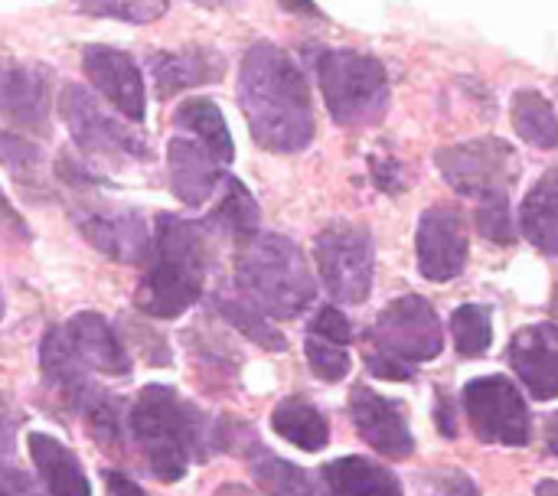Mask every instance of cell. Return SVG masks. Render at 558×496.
<instances>
[{
  "mask_svg": "<svg viewBox=\"0 0 558 496\" xmlns=\"http://www.w3.org/2000/svg\"><path fill=\"white\" fill-rule=\"evenodd\" d=\"M415 252H418V271L428 281L445 285L458 278L468 265V229L461 213L451 206L425 209L415 235Z\"/></svg>",
  "mask_w": 558,
  "mask_h": 496,
  "instance_id": "obj_14",
  "label": "cell"
},
{
  "mask_svg": "<svg viewBox=\"0 0 558 496\" xmlns=\"http://www.w3.org/2000/svg\"><path fill=\"white\" fill-rule=\"evenodd\" d=\"M288 13H301V16H320L314 0H278Z\"/></svg>",
  "mask_w": 558,
  "mask_h": 496,
  "instance_id": "obj_42",
  "label": "cell"
},
{
  "mask_svg": "<svg viewBox=\"0 0 558 496\" xmlns=\"http://www.w3.org/2000/svg\"><path fill=\"white\" fill-rule=\"evenodd\" d=\"M206 229H222L226 235H232L239 245L248 242L252 235H258L262 226V209L255 203V196L248 193V186L235 177L222 180V199L213 206V213L203 219Z\"/></svg>",
  "mask_w": 558,
  "mask_h": 496,
  "instance_id": "obj_26",
  "label": "cell"
},
{
  "mask_svg": "<svg viewBox=\"0 0 558 496\" xmlns=\"http://www.w3.org/2000/svg\"><path fill=\"white\" fill-rule=\"evenodd\" d=\"M271 428L294 448L301 451H324L330 441V425L324 419V412L317 406H311L301 396L281 399L271 412Z\"/></svg>",
  "mask_w": 558,
  "mask_h": 496,
  "instance_id": "obj_25",
  "label": "cell"
},
{
  "mask_svg": "<svg viewBox=\"0 0 558 496\" xmlns=\"http://www.w3.org/2000/svg\"><path fill=\"white\" fill-rule=\"evenodd\" d=\"M75 229L85 235V242L101 252L111 262L121 265H141L150 255V229L141 213L124 206H101L88 203L75 209Z\"/></svg>",
  "mask_w": 558,
  "mask_h": 496,
  "instance_id": "obj_12",
  "label": "cell"
},
{
  "mask_svg": "<svg viewBox=\"0 0 558 496\" xmlns=\"http://www.w3.org/2000/svg\"><path fill=\"white\" fill-rule=\"evenodd\" d=\"M235 285L242 288V298H248L262 314L275 320L301 317L317 298L304 252L278 232H258L239 245Z\"/></svg>",
  "mask_w": 558,
  "mask_h": 496,
  "instance_id": "obj_4",
  "label": "cell"
},
{
  "mask_svg": "<svg viewBox=\"0 0 558 496\" xmlns=\"http://www.w3.org/2000/svg\"><path fill=\"white\" fill-rule=\"evenodd\" d=\"M304 353H307V363H311V370H314L317 379H324V383L347 379V373H350V353H347V347L330 343V340L311 334L307 343H304Z\"/></svg>",
  "mask_w": 558,
  "mask_h": 496,
  "instance_id": "obj_34",
  "label": "cell"
},
{
  "mask_svg": "<svg viewBox=\"0 0 558 496\" xmlns=\"http://www.w3.org/2000/svg\"><path fill=\"white\" fill-rule=\"evenodd\" d=\"M0 164L23 183V186H36L39 173H43V150L10 131H0Z\"/></svg>",
  "mask_w": 558,
  "mask_h": 496,
  "instance_id": "obj_32",
  "label": "cell"
},
{
  "mask_svg": "<svg viewBox=\"0 0 558 496\" xmlns=\"http://www.w3.org/2000/svg\"><path fill=\"white\" fill-rule=\"evenodd\" d=\"M438 399H441V406H438V425H441V435H445V438H454V435H458V425H454V419H451V415H454V406H451V399H448L445 392H441Z\"/></svg>",
  "mask_w": 558,
  "mask_h": 496,
  "instance_id": "obj_41",
  "label": "cell"
},
{
  "mask_svg": "<svg viewBox=\"0 0 558 496\" xmlns=\"http://www.w3.org/2000/svg\"><path fill=\"white\" fill-rule=\"evenodd\" d=\"M320 474H324L330 496H405L399 477L389 468H383L369 458H360V455L337 458V461L324 464Z\"/></svg>",
  "mask_w": 558,
  "mask_h": 496,
  "instance_id": "obj_22",
  "label": "cell"
},
{
  "mask_svg": "<svg viewBox=\"0 0 558 496\" xmlns=\"http://www.w3.org/2000/svg\"><path fill=\"white\" fill-rule=\"evenodd\" d=\"M477 229L484 239L497 245H513L517 242V226L510 213V196L507 193H490L477 206Z\"/></svg>",
  "mask_w": 558,
  "mask_h": 496,
  "instance_id": "obj_33",
  "label": "cell"
},
{
  "mask_svg": "<svg viewBox=\"0 0 558 496\" xmlns=\"http://www.w3.org/2000/svg\"><path fill=\"white\" fill-rule=\"evenodd\" d=\"M520 226L543 255H558V167L543 173L526 193Z\"/></svg>",
  "mask_w": 558,
  "mask_h": 496,
  "instance_id": "obj_24",
  "label": "cell"
},
{
  "mask_svg": "<svg viewBox=\"0 0 558 496\" xmlns=\"http://www.w3.org/2000/svg\"><path fill=\"white\" fill-rule=\"evenodd\" d=\"M314 258L317 271L324 278V288L333 301L343 304H363L373 291V271H376V252L373 235L366 226L356 222H330L314 239Z\"/></svg>",
  "mask_w": 558,
  "mask_h": 496,
  "instance_id": "obj_7",
  "label": "cell"
},
{
  "mask_svg": "<svg viewBox=\"0 0 558 496\" xmlns=\"http://www.w3.org/2000/svg\"><path fill=\"white\" fill-rule=\"evenodd\" d=\"M350 415H353V425H356L360 438L373 451H379L386 458H409L415 451V438H412L405 412L399 409V402L379 396L376 389L353 386Z\"/></svg>",
  "mask_w": 558,
  "mask_h": 496,
  "instance_id": "obj_15",
  "label": "cell"
},
{
  "mask_svg": "<svg viewBox=\"0 0 558 496\" xmlns=\"http://www.w3.org/2000/svg\"><path fill=\"white\" fill-rule=\"evenodd\" d=\"M216 496H255L248 487H242V484H222Z\"/></svg>",
  "mask_w": 558,
  "mask_h": 496,
  "instance_id": "obj_44",
  "label": "cell"
},
{
  "mask_svg": "<svg viewBox=\"0 0 558 496\" xmlns=\"http://www.w3.org/2000/svg\"><path fill=\"white\" fill-rule=\"evenodd\" d=\"M52 111V72L0 49V118L26 134H46Z\"/></svg>",
  "mask_w": 558,
  "mask_h": 496,
  "instance_id": "obj_11",
  "label": "cell"
},
{
  "mask_svg": "<svg viewBox=\"0 0 558 496\" xmlns=\"http://www.w3.org/2000/svg\"><path fill=\"white\" fill-rule=\"evenodd\" d=\"M209 265V229L203 222L160 213L150 235L147 268L134 294L137 311L154 320H173L186 314L203 298Z\"/></svg>",
  "mask_w": 558,
  "mask_h": 496,
  "instance_id": "obj_2",
  "label": "cell"
},
{
  "mask_svg": "<svg viewBox=\"0 0 558 496\" xmlns=\"http://www.w3.org/2000/svg\"><path fill=\"white\" fill-rule=\"evenodd\" d=\"M59 118L65 121L75 147L95 164H134L150 157L147 137L131 131V121L124 124L111 118L98 98L75 82L62 85L59 92Z\"/></svg>",
  "mask_w": 558,
  "mask_h": 496,
  "instance_id": "obj_6",
  "label": "cell"
},
{
  "mask_svg": "<svg viewBox=\"0 0 558 496\" xmlns=\"http://www.w3.org/2000/svg\"><path fill=\"white\" fill-rule=\"evenodd\" d=\"M432 496H481L477 484L461 471H441L432 477Z\"/></svg>",
  "mask_w": 558,
  "mask_h": 496,
  "instance_id": "obj_37",
  "label": "cell"
},
{
  "mask_svg": "<svg viewBox=\"0 0 558 496\" xmlns=\"http://www.w3.org/2000/svg\"><path fill=\"white\" fill-rule=\"evenodd\" d=\"M128 428L150 474L177 484L190 471V458L206 461L219 451L213 422L170 386H144L128 412Z\"/></svg>",
  "mask_w": 558,
  "mask_h": 496,
  "instance_id": "obj_3",
  "label": "cell"
},
{
  "mask_svg": "<svg viewBox=\"0 0 558 496\" xmlns=\"http://www.w3.org/2000/svg\"><path fill=\"white\" fill-rule=\"evenodd\" d=\"M252 474H255L258 487L268 496H324L320 487L311 481L307 471H301V468L275 458L265 448H255V455H252Z\"/></svg>",
  "mask_w": 558,
  "mask_h": 496,
  "instance_id": "obj_28",
  "label": "cell"
},
{
  "mask_svg": "<svg viewBox=\"0 0 558 496\" xmlns=\"http://www.w3.org/2000/svg\"><path fill=\"white\" fill-rule=\"evenodd\" d=\"M101 477H105L108 496H147L134 481H128V477L118 474V471H101Z\"/></svg>",
  "mask_w": 558,
  "mask_h": 496,
  "instance_id": "obj_40",
  "label": "cell"
},
{
  "mask_svg": "<svg viewBox=\"0 0 558 496\" xmlns=\"http://www.w3.org/2000/svg\"><path fill=\"white\" fill-rule=\"evenodd\" d=\"M507 356L533 399H558V324L523 327L513 337Z\"/></svg>",
  "mask_w": 558,
  "mask_h": 496,
  "instance_id": "obj_16",
  "label": "cell"
},
{
  "mask_svg": "<svg viewBox=\"0 0 558 496\" xmlns=\"http://www.w3.org/2000/svg\"><path fill=\"white\" fill-rule=\"evenodd\" d=\"M435 164L451 190L477 199L490 193H507L520 177V157L500 137H477L441 147L435 154Z\"/></svg>",
  "mask_w": 558,
  "mask_h": 496,
  "instance_id": "obj_8",
  "label": "cell"
},
{
  "mask_svg": "<svg viewBox=\"0 0 558 496\" xmlns=\"http://www.w3.org/2000/svg\"><path fill=\"white\" fill-rule=\"evenodd\" d=\"M366 370L376 376V379H392V383H409L415 379V366L389 356V353H379V350H369L366 353Z\"/></svg>",
  "mask_w": 558,
  "mask_h": 496,
  "instance_id": "obj_36",
  "label": "cell"
},
{
  "mask_svg": "<svg viewBox=\"0 0 558 496\" xmlns=\"http://www.w3.org/2000/svg\"><path fill=\"white\" fill-rule=\"evenodd\" d=\"M173 124L180 131H186L190 137H196L222 167L235 160V144H232V134H229V124L219 111V105L213 98H183L180 108L173 111Z\"/></svg>",
  "mask_w": 558,
  "mask_h": 496,
  "instance_id": "obj_23",
  "label": "cell"
},
{
  "mask_svg": "<svg viewBox=\"0 0 558 496\" xmlns=\"http://www.w3.org/2000/svg\"><path fill=\"white\" fill-rule=\"evenodd\" d=\"M226 75V56L213 46H183L150 56V78L160 98L213 85Z\"/></svg>",
  "mask_w": 558,
  "mask_h": 496,
  "instance_id": "obj_17",
  "label": "cell"
},
{
  "mask_svg": "<svg viewBox=\"0 0 558 496\" xmlns=\"http://www.w3.org/2000/svg\"><path fill=\"white\" fill-rule=\"evenodd\" d=\"M216 311L226 317V324H232L239 334H245L255 347L271 350V353H281L288 347L284 334L278 327H271L268 314H262L248 298H226V294H219L216 298Z\"/></svg>",
  "mask_w": 558,
  "mask_h": 496,
  "instance_id": "obj_29",
  "label": "cell"
},
{
  "mask_svg": "<svg viewBox=\"0 0 558 496\" xmlns=\"http://www.w3.org/2000/svg\"><path fill=\"white\" fill-rule=\"evenodd\" d=\"M199 7H209V10H216V7H222L226 0H196Z\"/></svg>",
  "mask_w": 558,
  "mask_h": 496,
  "instance_id": "obj_46",
  "label": "cell"
},
{
  "mask_svg": "<svg viewBox=\"0 0 558 496\" xmlns=\"http://www.w3.org/2000/svg\"><path fill=\"white\" fill-rule=\"evenodd\" d=\"M536 496H558V481H543L536 487Z\"/></svg>",
  "mask_w": 558,
  "mask_h": 496,
  "instance_id": "obj_45",
  "label": "cell"
},
{
  "mask_svg": "<svg viewBox=\"0 0 558 496\" xmlns=\"http://www.w3.org/2000/svg\"><path fill=\"white\" fill-rule=\"evenodd\" d=\"M0 317H3V301H0Z\"/></svg>",
  "mask_w": 558,
  "mask_h": 496,
  "instance_id": "obj_47",
  "label": "cell"
},
{
  "mask_svg": "<svg viewBox=\"0 0 558 496\" xmlns=\"http://www.w3.org/2000/svg\"><path fill=\"white\" fill-rule=\"evenodd\" d=\"M62 330H65L69 343H72V350L85 370H95L105 376H128L131 373V356H128L124 343L118 340L114 327L101 314L82 311Z\"/></svg>",
  "mask_w": 558,
  "mask_h": 496,
  "instance_id": "obj_19",
  "label": "cell"
},
{
  "mask_svg": "<svg viewBox=\"0 0 558 496\" xmlns=\"http://www.w3.org/2000/svg\"><path fill=\"white\" fill-rule=\"evenodd\" d=\"M170 10V0H78V13L108 16L121 23H154Z\"/></svg>",
  "mask_w": 558,
  "mask_h": 496,
  "instance_id": "obj_31",
  "label": "cell"
},
{
  "mask_svg": "<svg viewBox=\"0 0 558 496\" xmlns=\"http://www.w3.org/2000/svg\"><path fill=\"white\" fill-rule=\"evenodd\" d=\"M26 445H29L33 468L43 477L49 496H92V484H88L78 458L59 438L43 435V432H29Z\"/></svg>",
  "mask_w": 558,
  "mask_h": 496,
  "instance_id": "obj_20",
  "label": "cell"
},
{
  "mask_svg": "<svg viewBox=\"0 0 558 496\" xmlns=\"http://www.w3.org/2000/svg\"><path fill=\"white\" fill-rule=\"evenodd\" d=\"M369 350L389 353L409 366H418L425 360H435L445 347V334L438 324L435 307L422 294L396 298L369 327L366 334Z\"/></svg>",
  "mask_w": 558,
  "mask_h": 496,
  "instance_id": "obj_10",
  "label": "cell"
},
{
  "mask_svg": "<svg viewBox=\"0 0 558 496\" xmlns=\"http://www.w3.org/2000/svg\"><path fill=\"white\" fill-rule=\"evenodd\" d=\"M239 105L258 147L298 154L314 141V105L301 65L275 43H255L239 65Z\"/></svg>",
  "mask_w": 558,
  "mask_h": 496,
  "instance_id": "obj_1",
  "label": "cell"
},
{
  "mask_svg": "<svg viewBox=\"0 0 558 496\" xmlns=\"http://www.w3.org/2000/svg\"><path fill=\"white\" fill-rule=\"evenodd\" d=\"M82 69L92 88L128 121H144L147 111V92H144V75L137 62L111 46H85L82 49Z\"/></svg>",
  "mask_w": 558,
  "mask_h": 496,
  "instance_id": "obj_13",
  "label": "cell"
},
{
  "mask_svg": "<svg viewBox=\"0 0 558 496\" xmlns=\"http://www.w3.org/2000/svg\"><path fill=\"white\" fill-rule=\"evenodd\" d=\"M0 226L13 235V239H29V229H26V222H23V216L13 209V203L3 196V190H0Z\"/></svg>",
  "mask_w": 558,
  "mask_h": 496,
  "instance_id": "obj_39",
  "label": "cell"
},
{
  "mask_svg": "<svg viewBox=\"0 0 558 496\" xmlns=\"http://www.w3.org/2000/svg\"><path fill=\"white\" fill-rule=\"evenodd\" d=\"M317 82L330 118L343 128L376 124L389 108V75L376 56L327 49L317 59Z\"/></svg>",
  "mask_w": 558,
  "mask_h": 496,
  "instance_id": "obj_5",
  "label": "cell"
},
{
  "mask_svg": "<svg viewBox=\"0 0 558 496\" xmlns=\"http://www.w3.org/2000/svg\"><path fill=\"white\" fill-rule=\"evenodd\" d=\"M464 412L471 419V428L487 445L504 448H523L533 438V419L530 406L520 396V389L507 376H481L464 386Z\"/></svg>",
  "mask_w": 558,
  "mask_h": 496,
  "instance_id": "obj_9",
  "label": "cell"
},
{
  "mask_svg": "<svg viewBox=\"0 0 558 496\" xmlns=\"http://www.w3.org/2000/svg\"><path fill=\"white\" fill-rule=\"evenodd\" d=\"M311 334L324 337L330 343H340V347H347L353 340V327H350L347 314H340L337 307H320L317 317L311 320Z\"/></svg>",
  "mask_w": 558,
  "mask_h": 496,
  "instance_id": "obj_35",
  "label": "cell"
},
{
  "mask_svg": "<svg viewBox=\"0 0 558 496\" xmlns=\"http://www.w3.org/2000/svg\"><path fill=\"white\" fill-rule=\"evenodd\" d=\"M543 435H546V448H549V455L558 458V412H553L549 419H546V425H543Z\"/></svg>",
  "mask_w": 558,
  "mask_h": 496,
  "instance_id": "obj_43",
  "label": "cell"
},
{
  "mask_svg": "<svg viewBox=\"0 0 558 496\" xmlns=\"http://www.w3.org/2000/svg\"><path fill=\"white\" fill-rule=\"evenodd\" d=\"M373 180H376L379 190L399 193L402 190V167H399V160H392V157H373Z\"/></svg>",
  "mask_w": 558,
  "mask_h": 496,
  "instance_id": "obj_38",
  "label": "cell"
},
{
  "mask_svg": "<svg viewBox=\"0 0 558 496\" xmlns=\"http://www.w3.org/2000/svg\"><path fill=\"white\" fill-rule=\"evenodd\" d=\"M0 496H10V494H7V491H3V487H0Z\"/></svg>",
  "mask_w": 558,
  "mask_h": 496,
  "instance_id": "obj_48",
  "label": "cell"
},
{
  "mask_svg": "<svg viewBox=\"0 0 558 496\" xmlns=\"http://www.w3.org/2000/svg\"><path fill=\"white\" fill-rule=\"evenodd\" d=\"M167 167H170V190L186 206H203L209 196H216L219 183L226 180L222 164L193 137L170 141Z\"/></svg>",
  "mask_w": 558,
  "mask_h": 496,
  "instance_id": "obj_18",
  "label": "cell"
},
{
  "mask_svg": "<svg viewBox=\"0 0 558 496\" xmlns=\"http://www.w3.org/2000/svg\"><path fill=\"white\" fill-rule=\"evenodd\" d=\"M451 334H454V347L461 356H468V360L484 356L494 343L490 311L484 304H461L451 314Z\"/></svg>",
  "mask_w": 558,
  "mask_h": 496,
  "instance_id": "obj_30",
  "label": "cell"
},
{
  "mask_svg": "<svg viewBox=\"0 0 558 496\" xmlns=\"http://www.w3.org/2000/svg\"><path fill=\"white\" fill-rule=\"evenodd\" d=\"M513 128L517 134L543 150L558 147V114L553 101L536 88H520L513 95Z\"/></svg>",
  "mask_w": 558,
  "mask_h": 496,
  "instance_id": "obj_27",
  "label": "cell"
},
{
  "mask_svg": "<svg viewBox=\"0 0 558 496\" xmlns=\"http://www.w3.org/2000/svg\"><path fill=\"white\" fill-rule=\"evenodd\" d=\"M39 370L43 379L52 392H59L69 406H78V399L92 389L88 386V370L75 356L69 337L62 327H49L39 343Z\"/></svg>",
  "mask_w": 558,
  "mask_h": 496,
  "instance_id": "obj_21",
  "label": "cell"
}]
</instances>
